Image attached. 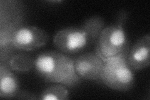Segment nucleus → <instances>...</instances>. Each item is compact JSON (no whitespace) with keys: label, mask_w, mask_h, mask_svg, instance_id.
I'll return each instance as SVG.
<instances>
[{"label":"nucleus","mask_w":150,"mask_h":100,"mask_svg":"<svg viewBox=\"0 0 150 100\" xmlns=\"http://www.w3.org/2000/svg\"><path fill=\"white\" fill-rule=\"evenodd\" d=\"M105 25L102 17H90L80 26H69L59 30L53 37V44L64 54L80 53L96 43Z\"/></svg>","instance_id":"obj_1"},{"label":"nucleus","mask_w":150,"mask_h":100,"mask_svg":"<svg viewBox=\"0 0 150 100\" xmlns=\"http://www.w3.org/2000/svg\"><path fill=\"white\" fill-rule=\"evenodd\" d=\"M34 68L46 82L62 84L68 88L76 87L82 79L75 71L74 60L62 52L41 53L35 59Z\"/></svg>","instance_id":"obj_2"},{"label":"nucleus","mask_w":150,"mask_h":100,"mask_svg":"<svg viewBox=\"0 0 150 100\" xmlns=\"http://www.w3.org/2000/svg\"><path fill=\"white\" fill-rule=\"evenodd\" d=\"M129 17L126 10L119 11L116 22L105 27L95 43V53L108 61L129 50V43L125 29Z\"/></svg>","instance_id":"obj_3"},{"label":"nucleus","mask_w":150,"mask_h":100,"mask_svg":"<svg viewBox=\"0 0 150 100\" xmlns=\"http://www.w3.org/2000/svg\"><path fill=\"white\" fill-rule=\"evenodd\" d=\"M128 52L105 61L100 81L111 89L126 92L134 87V71L129 68L127 63Z\"/></svg>","instance_id":"obj_4"},{"label":"nucleus","mask_w":150,"mask_h":100,"mask_svg":"<svg viewBox=\"0 0 150 100\" xmlns=\"http://www.w3.org/2000/svg\"><path fill=\"white\" fill-rule=\"evenodd\" d=\"M49 36L44 30L34 26H21L14 33L13 45L15 49L31 51L45 46Z\"/></svg>","instance_id":"obj_5"},{"label":"nucleus","mask_w":150,"mask_h":100,"mask_svg":"<svg viewBox=\"0 0 150 100\" xmlns=\"http://www.w3.org/2000/svg\"><path fill=\"white\" fill-rule=\"evenodd\" d=\"M104 63L95 52H87L74 60V68L81 79L100 81Z\"/></svg>","instance_id":"obj_6"},{"label":"nucleus","mask_w":150,"mask_h":100,"mask_svg":"<svg viewBox=\"0 0 150 100\" xmlns=\"http://www.w3.org/2000/svg\"><path fill=\"white\" fill-rule=\"evenodd\" d=\"M127 63L133 71L148 68L150 64V35L140 37L129 50Z\"/></svg>","instance_id":"obj_7"},{"label":"nucleus","mask_w":150,"mask_h":100,"mask_svg":"<svg viewBox=\"0 0 150 100\" xmlns=\"http://www.w3.org/2000/svg\"><path fill=\"white\" fill-rule=\"evenodd\" d=\"M18 79L6 65H0V97L16 98L20 91Z\"/></svg>","instance_id":"obj_8"},{"label":"nucleus","mask_w":150,"mask_h":100,"mask_svg":"<svg viewBox=\"0 0 150 100\" xmlns=\"http://www.w3.org/2000/svg\"><path fill=\"white\" fill-rule=\"evenodd\" d=\"M35 60L26 53H18L11 56L8 60L9 68L18 72H26L35 67Z\"/></svg>","instance_id":"obj_9"},{"label":"nucleus","mask_w":150,"mask_h":100,"mask_svg":"<svg viewBox=\"0 0 150 100\" xmlns=\"http://www.w3.org/2000/svg\"><path fill=\"white\" fill-rule=\"evenodd\" d=\"M69 98L67 87L62 84H53L46 88L38 98L41 100H67Z\"/></svg>","instance_id":"obj_10"},{"label":"nucleus","mask_w":150,"mask_h":100,"mask_svg":"<svg viewBox=\"0 0 150 100\" xmlns=\"http://www.w3.org/2000/svg\"><path fill=\"white\" fill-rule=\"evenodd\" d=\"M17 99H38L35 97V94H33L29 91H20L17 95Z\"/></svg>","instance_id":"obj_11"}]
</instances>
